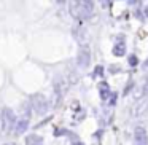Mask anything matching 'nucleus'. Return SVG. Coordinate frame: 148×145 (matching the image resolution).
Masks as SVG:
<instances>
[{"instance_id": "1", "label": "nucleus", "mask_w": 148, "mask_h": 145, "mask_svg": "<svg viewBox=\"0 0 148 145\" xmlns=\"http://www.w3.org/2000/svg\"><path fill=\"white\" fill-rule=\"evenodd\" d=\"M16 124V116H14L11 109H3L0 115V131L8 134Z\"/></svg>"}, {"instance_id": "2", "label": "nucleus", "mask_w": 148, "mask_h": 145, "mask_svg": "<svg viewBox=\"0 0 148 145\" xmlns=\"http://www.w3.org/2000/svg\"><path fill=\"white\" fill-rule=\"evenodd\" d=\"M94 8V3L92 2H77V3L73 5V14H77V16H88V14H91V11H92Z\"/></svg>"}, {"instance_id": "3", "label": "nucleus", "mask_w": 148, "mask_h": 145, "mask_svg": "<svg viewBox=\"0 0 148 145\" xmlns=\"http://www.w3.org/2000/svg\"><path fill=\"white\" fill-rule=\"evenodd\" d=\"M32 105L35 107V112L38 113V115H43V113L46 112V109H48L46 99L42 96V94H35V96L32 97Z\"/></svg>"}, {"instance_id": "4", "label": "nucleus", "mask_w": 148, "mask_h": 145, "mask_svg": "<svg viewBox=\"0 0 148 145\" xmlns=\"http://www.w3.org/2000/svg\"><path fill=\"white\" fill-rule=\"evenodd\" d=\"M89 61H91L89 48H88V46H81V48H80V53H78V65H80L81 69H84V67H88Z\"/></svg>"}, {"instance_id": "5", "label": "nucleus", "mask_w": 148, "mask_h": 145, "mask_svg": "<svg viewBox=\"0 0 148 145\" xmlns=\"http://www.w3.org/2000/svg\"><path fill=\"white\" fill-rule=\"evenodd\" d=\"M27 126H29V116L24 115L23 118H19V120H18V123L14 124V134L19 135V134H23V132H26Z\"/></svg>"}, {"instance_id": "6", "label": "nucleus", "mask_w": 148, "mask_h": 145, "mask_svg": "<svg viewBox=\"0 0 148 145\" xmlns=\"http://www.w3.org/2000/svg\"><path fill=\"white\" fill-rule=\"evenodd\" d=\"M135 142H137V145H148V135L143 128L135 129Z\"/></svg>"}, {"instance_id": "7", "label": "nucleus", "mask_w": 148, "mask_h": 145, "mask_svg": "<svg viewBox=\"0 0 148 145\" xmlns=\"http://www.w3.org/2000/svg\"><path fill=\"white\" fill-rule=\"evenodd\" d=\"M26 144L27 145H43V139L37 134H30L29 137L26 139Z\"/></svg>"}, {"instance_id": "8", "label": "nucleus", "mask_w": 148, "mask_h": 145, "mask_svg": "<svg viewBox=\"0 0 148 145\" xmlns=\"http://www.w3.org/2000/svg\"><path fill=\"white\" fill-rule=\"evenodd\" d=\"M147 107H148V100L145 99L143 102H140V104H137V105H135L134 113H135V115H140V113H143L145 110H147Z\"/></svg>"}, {"instance_id": "9", "label": "nucleus", "mask_w": 148, "mask_h": 145, "mask_svg": "<svg viewBox=\"0 0 148 145\" xmlns=\"http://www.w3.org/2000/svg\"><path fill=\"white\" fill-rule=\"evenodd\" d=\"M113 54H115V56H123V54H124V45H123V43L116 45L115 48H113Z\"/></svg>"}, {"instance_id": "10", "label": "nucleus", "mask_w": 148, "mask_h": 145, "mask_svg": "<svg viewBox=\"0 0 148 145\" xmlns=\"http://www.w3.org/2000/svg\"><path fill=\"white\" fill-rule=\"evenodd\" d=\"M143 94L148 97V78H147V81H145V86H143Z\"/></svg>"}, {"instance_id": "11", "label": "nucleus", "mask_w": 148, "mask_h": 145, "mask_svg": "<svg viewBox=\"0 0 148 145\" xmlns=\"http://www.w3.org/2000/svg\"><path fill=\"white\" fill-rule=\"evenodd\" d=\"M129 62H131V64H135L137 61H135V58H131V59H129Z\"/></svg>"}, {"instance_id": "12", "label": "nucleus", "mask_w": 148, "mask_h": 145, "mask_svg": "<svg viewBox=\"0 0 148 145\" xmlns=\"http://www.w3.org/2000/svg\"><path fill=\"white\" fill-rule=\"evenodd\" d=\"M143 67H145V69L148 67V61H147V62H145V64H143Z\"/></svg>"}, {"instance_id": "13", "label": "nucleus", "mask_w": 148, "mask_h": 145, "mask_svg": "<svg viewBox=\"0 0 148 145\" xmlns=\"http://www.w3.org/2000/svg\"><path fill=\"white\" fill-rule=\"evenodd\" d=\"M75 145H83V144H75Z\"/></svg>"}]
</instances>
